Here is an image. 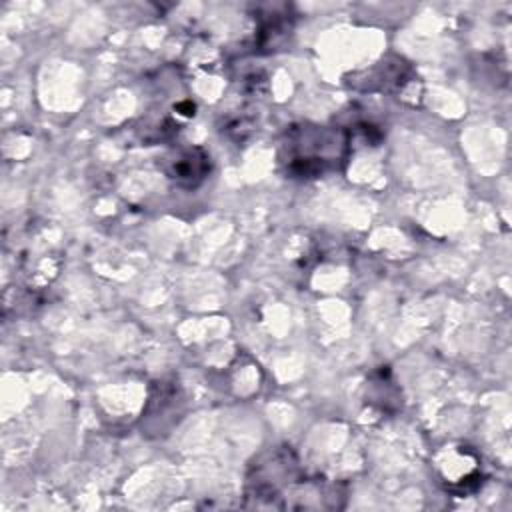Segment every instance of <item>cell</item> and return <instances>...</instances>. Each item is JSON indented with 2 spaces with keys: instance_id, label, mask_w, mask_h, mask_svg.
I'll return each instance as SVG.
<instances>
[{
  "instance_id": "cell-1",
  "label": "cell",
  "mask_w": 512,
  "mask_h": 512,
  "mask_svg": "<svg viewBox=\"0 0 512 512\" xmlns=\"http://www.w3.org/2000/svg\"><path fill=\"white\" fill-rule=\"evenodd\" d=\"M288 170L298 176H314L322 174L326 168L334 164L344 148V140L338 132L318 128L316 146H312V128H298L288 138Z\"/></svg>"
},
{
  "instance_id": "cell-2",
  "label": "cell",
  "mask_w": 512,
  "mask_h": 512,
  "mask_svg": "<svg viewBox=\"0 0 512 512\" xmlns=\"http://www.w3.org/2000/svg\"><path fill=\"white\" fill-rule=\"evenodd\" d=\"M206 170H208V156L202 150L192 148V150L180 152L172 160L168 174L182 186H196L204 178Z\"/></svg>"
}]
</instances>
